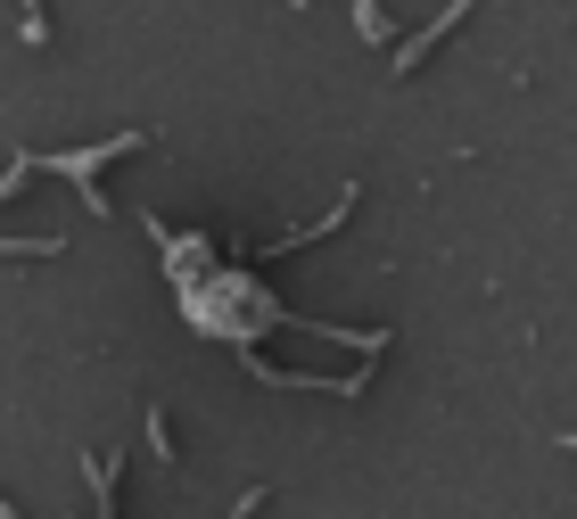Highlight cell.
Here are the masks:
<instances>
[{
    "label": "cell",
    "mask_w": 577,
    "mask_h": 519,
    "mask_svg": "<svg viewBox=\"0 0 577 519\" xmlns=\"http://www.w3.org/2000/svg\"><path fill=\"white\" fill-rule=\"evenodd\" d=\"M462 17H470V0H454V9H437V17H429L421 34L405 41V50H396V74H412V67H421V58L437 50V41H446V34H454V25H462Z\"/></svg>",
    "instance_id": "obj_1"
},
{
    "label": "cell",
    "mask_w": 577,
    "mask_h": 519,
    "mask_svg": "<svg viewBox=\"0 0 577 519\" xmlns=\"http://www.w3.org/2000/svg\"><path fill=\"white\" fill-rule=\"evenodd\" d=\"M354 34L372 41V50H388V41H396V25H388V9H380V0H354Z\"/></svg>",
    "instance_id": "obj_2"
},
{
    "label": "cell",
    "mask_w": 577,
    "mask_h": 519,
    "mask_svg": "<svg viewBox=\"0 0 577 519\" xmlns=\"http://www.w3.org/2000/svg\"><path fill=\"white\" fill-rule=\"evenodd\" d=\"M141 429H149V454H157V462H173V429H166V405H149V412H141Z\"/></svg>",
    "instance_id": "obj_3"
},
{
    "label": "cell",
    "mask_w": 577,
    "mask_h": 519,
    "mask_svg": "<svg viewBox=\"0 0 577 519\" xmlns=\"http://www.w3.org/2000/svg\"><path fill=\"white\" fill-rule=\"evenodd\" d=\"M17 9H25V25H17V34L41 50V41H50V17H41V0H17Z\"/></svg>",
    "instance_id": "obj_4"
},
{
    "label": "cell",
    "mask_w": 577,
    "mask_h": 519,
    "mask_svg": "<svg viewBox=\"0 0 577 519\" xmlns=\"http://www.w3.org/2000/svg\"><path fill=\"white\" fill-rule=\"evenodd\" d=\"M67 240H0V256H58Z\"/></svg>",
    "instance_id": "obj_5"
},
{
    "label": "cell",
    "mask_w": 577,
    "mask_h": 519,
    "mask_svg": "<svg viewBox=\"0 0 577 519\" xmlns=\"http://www.w3.org/2000/svg\"><path fill=\"white\" fill-rule=\"evenodd\" d=\"M289 9H305V0H289Z\"/></svg>",
    "instance_id": "obj_6"
}]
</instances>
